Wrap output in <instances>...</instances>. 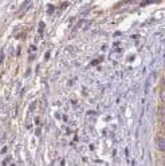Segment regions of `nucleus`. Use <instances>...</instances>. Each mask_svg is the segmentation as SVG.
Instances as JSON below:
<instances>
[{"mask_svg": "<svg viewBox=\"0 0 165 166\" xmlns=\"http://www.w3.org/2000/svg\"><path fill=\"white\" fill-rule=\"evenodd\" d=\"M156 143H157V146H158V149L161 150V151H164L165 150V139L162 138V137H157V139H156Z\"/></svg>", "mask_w": 165, "mask_h": 166, "instance_id": "obj_1", "label": "nucleus"}]
</instances>
